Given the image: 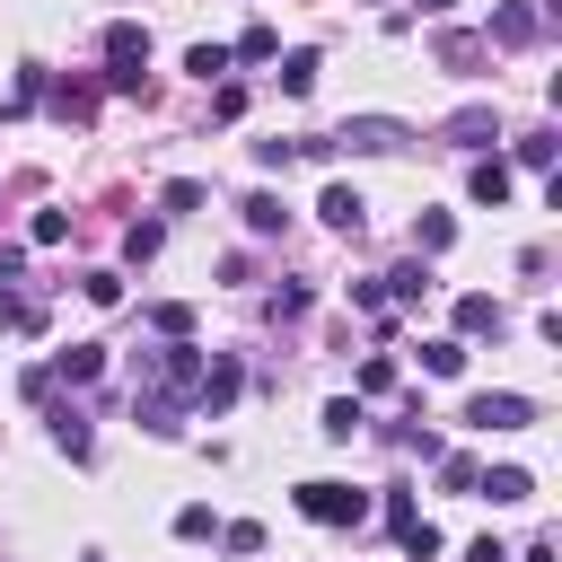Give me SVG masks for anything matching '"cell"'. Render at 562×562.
I'll list each match as a JSON object with an SVG mask.
<instances>
[{"mask_svg":"<svg viewBox=\"0 0 562 562\" xmlns=\"http://www.w3.org/2000/svg\"><path fill=\"white\" fill-rule=\"evenodd\" d=\"M44 97H53L61 123H88V114H97V88H88V79H61V88H44Z\"/></svg>","mask_w":562,"mask_h":562,"instance_id":"15","label":"cell"},{"mask_svg":"<svg viewBox=\"0 0 562 562\" xmlns=\"http://www.w3.org/2000/svg\"><path fill=\"white\" fill-rule=\"evenodd\" d=\"M158 211H202V184H193V176H167V184H158Z\"/></svg>","mask_w":562,"mask_h":562,"instance_id":"27","label":"cell"},{"mask_svg":"<svg viewBox=\"0 0 562 562\" xmlns=\"http://www.w3.org/2000/svg\"><path fill=\"white\" fill-rule=\"evenodd\" d=\"M272 53H281V35H272V26H246V35L228 44V61H272Z\"/></svg>","mask_w":562,"mask_h":562,"instance_id":"20","label":"cell"},{"mask_svg":"<svg viewBox=\"0 0 562 562\" xmlns=\"http://www.w3.org/2000/svg\"><path fill=\"white\" fill-rule=\"evenodd\" d=\"M220 544H228V553H263V527H255V518H237V527H220Z\"/></svg>","mask_w":562,"mask_h":562,"instance_id":"32","label":"cell"},{"mask_svg":"<svg viewBox=\"0 0 562 562\" xmlns=\"http://www.w3.org/2000/svg\"><path fill=\"white\" fill-rule=\"evenodd\" d=\"M105 369V342H70V351H53V378H70V386H88Z\"/></svg>","mask_w":562,"mask_h":562,"instance_id":"13","label":"cell"},{"mask_svg":"<svg viewBox=\"0 0 562 562\" xmlns=\"http://www.w3.org/2000/svg\"><path fill=\"white\" fill-rule=\"evenodd\" d=\"M474 474H483V465H474L465 448H439V483H448V492H474Z\"/></svg>","mask_w":562,"mask_h":562,"instance_id":"24","label":"cell"},{"mask_svg":"<svg viewBox=\"0 0 562 562\" xmlns=\"http://www.w3.org/2000/svg\"><path fill=\"white\" fill-rule=\"evenodd\" d=\"M316 220H325V228H342V237H351V228H360V220H369V202H360V184H325V193H316Z\"/></svg>","mask_w":562,"mask_h":562,"instance_id":"7","label":"cell"},{"mask_svg":"<svg viewBox=\"0 0 562 562\" xmlns=\"http://www.w3.org/2000/svg\"><path fill=\"white\" fill-rule=\"evenodd\" d=\"M35 325H44V307H35V299H18V290L0 281V334H35Z\"/></svg>","mask_w":562,"mask_h":562,"instance_id":"19","label":"cell"},{"mask_svg":"<svg viewBox=\"0 0 562 562\" xmlns=\"http://www.w3.org/2000/svg\"><path fill=\"white\" fill-rule=\"evenodd\" d=\"M79 290H88V299H97V307H114V299H123V272H88V281H79Z\"/></svg>","mask_w":562,"mask_h":562,"instance_id":"34","label":"cell"},{"mask_svg":"<svg viewBox=\"0 0 562 562\" xmlns=\"http://www.w3.org/2000/svg\"><path fill=\"white\" fill-rule=\"evenodd\" d=\"M237 386H246V369L220 351V360H202V378H193V404H202V413H228V404H237Z\"/></svg>","mask_w":562,"mask_h":562,"instance_id":"5","label":"cell"},{"mask_svg":"<svg viewBox=\"0 0 562 562\" xmlns=\"http://www.w3.org/2000/svg\"><path fill=\"white\" fill-rule=\"evenodd\" d=\"M448 246H457V220L448 211H422L413 220V255H448Z\"/></svg>","mask_w":562,"mask_h":562,"instance_id":"16","label":"cell"},{"mask_svg":"<svg viewBox=\"0 0 562 562\" xmlns=\"http://www.w3.org/2000/svg\"><path fill=\"white\" fill-rule=\"evenodd\" d=\"M149 325L176 342V334H193V307H184V299H158V307H149Z\"/></svg>","mask_w":562,"mask_h":562,"instance_id":"29","label":"cell"},{"mask_svg":"<svg viewBox=\"0 0 562 562\" xmlns=\"http://www.w3.org/2000/svg\"><path fill=\"white\" fill-rule=\"evenodd\" d=\"M378 290H386V299H404V307H422V299L439 290V281H430V255H413V263H395V272H378Z\"/></svg>","mask_w":562,"mask_h":562,"instance_id":"8","label":"cell"},{"mask_svg":"<svg viewBox=\"0 0 562 562\" xmlns=\"http://www.w3.org/2000/svg\"><path fill=\"white\" fill-rule=\"evenodd\" d=\"M465 193H474L483 211H501V202H509V158H474V167H465Z\"/></svg>","mask_w":562,"mask_h":562,"instance_id":"10","label":"cell"},{"mask_svg":"<svg viewBox=\"0 0 562 562\" xmlns=\"http://www.w3.org/2000/svg\"><path fill=\"white\" fill-rule=\"evenodd\" d=\"M184 70H193V79H228V44H193Z\"/></svg>","mask_w":562,"mask_h":562,"instance_id":"26","label":"cell"},{"mask_svg":"<svg viewBox=\"0 0 562 562\" xmlns=\"http://www.w3.org/2000/svg\"><path fill=\"white\" fill-rule=\"evenodd\" d=\"M404 140H413V123H395V114H351L342 132H325V149H369V158L378 149H404Z\"/></svg>","mask_w":562,"mask_h":562,"instance_id":"3","label":"cell"},{"mask_svg":"<svg viewBox=\"0 0 562 562\" xmlns=\"http://www.w3.org/2000/svg\"><path fill=\"white\" fill-rule=\"evenodd\" d=\"M316 430H325V439H351V430H360V395H334V404H325V422H316Z\"/></svg>","mask_w":562,"mask_h":562,"instance_id":"22","label":"cell"},{"mask_svg":"<svg viewBox=\"0 0 562 562\" xmlns=\"http://www.w3.org/2000/svg\"><path fill=\"white\" fill-rule=\"evenodd\" d=\"M439 61H448V70H474V61H492V44L465 35V26H448V35H439Z\"/></svg>","mask_w":562,"mask_h":562,"instance_id":"14","label":"cell"},{"mask_svg":"<svg viewBox=\"0 0 562 562\" xmlns=\"http://www.w3.org/2000/svg\"><path fill=\"white\" fill-rule=\"evenodd\" d=\"M176 536H184V544H202V536H220V518H211V501H184V509H176Z\"/></svg>","mask_w":562,"mask_h":562,"instance_id":"25","label":"cell"},{"mask_svg":"<svg viewBox=\"0 0 562 562\" xmlns=\"http://www.w3.org/2000/svg\"><path fill=\"white\" fill-rule=\"evenodd\" d=\"M53 448H61V457H88L97 439H88V422H79V413H53Z\"/></svg>","mask_w":562,"mask_h":562,"instance_id":"23","label":"cell"},{"mask_svg":"<svg viewBox=\"0 0 562 562\" xmlns=\"http://www.w3.org/2000/svg\"><path fill=\"white\" fill-rule=\"evenodd\" d=\"M395 386V360H360V395H386Z\"/></svg>","mask_w":562,"mask_h":562,"instance_id":"36","label":"cell"},{"mask_svg":"<svg viewBox=\"0 0 562 562\" xmlns=\"http://www.w3.org/2000/svg\"><path fill=\"white\" fill-rule=\"evenodd\" d=\"M422 9H430V18H448V9H457V0H422Z\"/></svg>","mask_w":562,"mask_h":562,"instance_id":"39","label":"cell"},{"mask_svg":"<svg viewBox=\"0 0 562 562\" xmlns=\"http://www.w3.org/2000/svg\"><path fill=\"white\" fill-rule=\"evenodd\" d=\"M211 114H220V123H237V114H246V88H237V79H220V97H211Z\"/></svg>","mask_w":562,"mask_h":562,"instance_id":"33","label":"cell"},{"mask_svg":"<svg viewBox=\"0 0 562 562\" xmlns=\"http://www.w3.org/2000/svg\"><path fill=\"white\" fill-rule=\"evenodd\" d=\"M422 369H430V378H457V369H465V342H457V334H430V342H422Z\"/></svg>","mask_w":562,"mask_h":562,"instance_id":"18","label":"cell"},{"mask_svg":"<svg viewBox=\"0 0 562 562\" xmlns=\"http://www.w3.org/2000/svg\"><path fill=\"white\" fill-rule=\"evenodd\" d=\"M465 562H509V544H501V536H474V544H465Z\"/></svg>","mask_w":562,"mask_h":562,"instance_id":"37","label":"cell"},{"mask_svg":"<svg viewBox=\"0 0 562 562\" xmlns=\"http://www.w3.org/2000/svg\"><path fill=\"white\" fill-rule=\"evenodd\" d=\"M509 562H553V544H527V553H509Z\"/></svg>","mask_w":562,"mask_h":562,"instance_id":"38","label":"cell"},{"mask_svg":"<svg viewBox=\"0 0 562 562\" xmlns=\"http://www.w3.org/2000/svg\"><path fill=\"white\" fill-rule=\"evenodd\" d=\"M518 167H553V132H518Z\"/></svg>","mask_w":562,"mask_h":562,"instance_id":"30","label":"cell"},{"mask_svg":"<svg viewBox=\"0 0 562 562\" xmlns=\"http://www.w3.org/2000/svg\"><path fill=\"white\" fill-rule=\"evenodd\" d=\"M140 70H149V26L114 18V26H105V88H114V97H140Z\"/></svg>","mask_w":562,"mask_h":562,"instance_id":"1","label":"cell"},{"mask_svg":"<svg viewBox=\"0 0 562 562\" xmlns=\"http://www.w3.org/2000/svg\"><path fill=\"white\" fill-rule=\"evenodd\" d=\"M474 334H501V299L492 290H465L457 299V342H474Z\"/></svg>","mask_w":562,"mask_h":562,"instance_id":"11","label":"cell"},{"mask_svg":"<svg viewBox=\"0 0 562 562\" xmlns=\"http://www.w3.org/2000/svg\"><path fill=\"white\" fill-rule=\"evenodd\" d=\"M474 492L509 509V501H536V474H527V465H492V474H474Z\"/></svg>","mask_w":562,"mask_h":562,"instance_id":"12","label":"cell"},{"mask_svg":"<svg viewBox=\"0 0 562 562\" xmlns=\"http://www.w3.org/2000/svg\"><path fill=\"white\" fill-rule=\"evenodd\" d=\"M237 211H246V228H255V237H281V220H290V211H281V193H246Z\"/></svg>","mask_w":562,"mask_h":562,"instance_id":"17","label":"cell"},{"mask_svg":"<svg viewBox=\"0 0 562 562\" xmlns=\"http://www.w3.org/2000/svg\"><path fill=\"white\" fill-rule=\"evenodd\" d=\"M26 237H35V246H61V237H70V211H35V228H26Z\"/></svg>","mask_w":562,"mask_h":562,"instance_id":"31","label":"cell"},{"mask_svg":"<svg viewBox=\"0 0 562 562\" xmlns=\"http://www.w3.org/2000/svg\"><path fill=\"white\" fill-rule=\"evenodd\" d=\"M527 422H536V404H527V395H509V386L465 395V430H527Z\"/></svg>","mask_w":562,"mask_h":562,"instance_id":"4","label":"cell"},{"mask_svg":"<svg viewBox=\"0 0 562 562\" xmlns=\"http://www.w3.org/2000/svg\"><path fill=\"white\" fill-rule=\"evenodd\" d=\"M316 88V53H281V97H307Z\"/></svg>","mask_w":562,"mask_h":562,"instance_id":"21","label":"cell"},{"mask_svg":"<svg viewBox=\"0 0 562 562\" xmlns=\"http://www.w3.org/2000/svg\"><path fill=\"white\" fill-rule=\"evenodd\" d=\"M272 316H281V325H290V316H307V290H299V281H281V290H272Z\"/></svg>","mask_w":562,"mask_h":562,"instance_id":"35","label":"cell"},{"mask_svg":"<svg viewBox=\"0 0 562 562\" xmlns=\"http://www.w3.org/2000/svg\"><path fill=\"white\" fill-rule=\"evenodd\" d=\"M536 35H544V18H536L527 0H501L492 26H483V44H536Z\"/></svg>","mask_w":562,"mask_h":562,"instance_id":"6","label":"cell"},{"mask_svg":"<svg viewBox=\"0 0 562 562\" xmlns=\"http://www.w3.org/2000/svg\"><path fill=\"white\" fill-rule=\"evenodd\" d=\"M299 518H316V527H360L369 518V492H351V483H299Z\"/></svg>","mask_w":562,"mask_h":562,"instance_id":"2","label":"cell"},{"mask_svg":"<svg viewBox=\"0 0 562 562\" xmlns=\"http://www.w3.org/2000/svg\"><path fill=\"white\" fill-rule=\"evenodd\" d=\"M439 132H448L457 149H492V132H501V123H492V105H457V114H448Z\"/></svg>","mask_w":562,"mask_h":562,"instance_id":"9","label":"cell"},{"mask_svg":"<svg viewBox=\"0 0 562 562\" xmlns=\"http://www.w3.org/2000/svg\"><path fill=\"white\" fill-rule=\"evenodd\" d=\"M158 237H167L158 220H132V228H123V255H132V263H149V255H158Z\"/></svg>","mask_w":562,"mask_h":562,"instance_id":"28","label":"cell"}]
</instances>
